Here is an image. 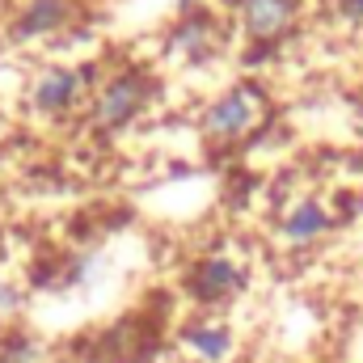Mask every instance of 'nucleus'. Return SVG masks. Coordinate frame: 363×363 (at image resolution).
<instances>
[{"label": "nucleus", "mask_w": 363, "mask_h": 363, "mask_svg": "<svg viewBox=\"0 0 363 363\" xmlns=\"http://www.w3.org/2000/svg\"><path fill=\"white\" fill-rule=\"evenodd\" d=\"M330 207L321 203V199H300L287 216H283V233H287V241H296V245H308V241H317V237H325L330 233Z\"/></svg>", "instance_id": "423d86ee"}, {"label": "nucleus", "mask_w": 363, "mask_h": 363, "mask_svg": "<svg viewBox=\"0 0 363 363\" xmlns=\"http://www.w3.org/2000/svg\"><path fill=\"white\" fill-rule=\"evenodd\" d=\"M186 347L199 355V359L207 363H220L228 359V351H233V334H228V325H220V321H194V325H186Z\"/></svg>", "instance_id": "6e6552de"}, {"label": "nucleus", "mask_w": 363, "mask_h": 363, "mask_svg": "<svg viewBox=\"0 0 363 363\" xmlns=\"http://www.w3.org/2000/svg\"><path fill=\"white\" fill-rule=\"evenodd\" d=\"M267 110H271L267 93L258 89V85H250V81H241V85L220 93L203 110V135L216 140V144H237V140H245L267 118Z\"/></svg>", "instance_id": "f257e3e1"}, {"label": "nucleus", "mask_w": 363, "mask_h": 363, "mask_svg": "<svg viewBox=\"0 0 363 363\" xmlns=\"http://www.w3.org/2000/svg\"><path fill=\"white\" fill-rule=\"evenodd\" d=\"M148 77L144 72H118V77H110L97 97H93L89 106V123L93 127H101V131H114V127H123V123H131L140 110H144V101H148Z\"/></svg>", "instance_id": "f03ea898"}, {"label": "nucleus", "mask_w": 363, "mask_h": 363, "mask_svg": "<svg viewBox=\"0 0 363 363\" xmlns=\"http://www.w3.org/2000/svg\"><path fill=\"white\" fill-rule=\"evenodd\" d=\"M237 17L254 43H274L291 30L296 0H237Z\"/></svg>", "instance_id": "20e7f679"}, {"label": "nucleus", "mask_w": 363, "mask_h": 363, "mask_svg": "<svg viewBox=\"0 0 363 363\" xmlns=\"http://www.w3.org/2000/svg\"><path fill=\"white\" fill-rule=\"evenodd\" d=\"M190 296L194 300H203V304H216V300H228L237 287H241V271H237V262H228V258H203L194 271H190Z\"/></svg>", "instance_id": "39448f33"}, {"label": "nucleus", "mask_w": 363, "mask_h": 363, "mask_svg": "<svg viewBox=\"0 0 363 363\" xmlns=\"http://www.w3.org/2000/svg\"><path fill=\"white\" fill-rule=\"evenodd\" d=\"M97 77L93 68H47L43 77H34L30 85V106L43 114H68L77 110V101L89 93V81Z\"/></svg>", "instance_id": "7ed1b4c3"}, {"label": "nucleus", "mask_w": 363, "mask_h": 363, "mask_svg": "<svg viewBox=\"0 0 363 363\" xmlns=\"http://www.w3.org/2000/svg\"><path fill=\"white\" fill-rule=\"evenodd\" d=\"M342 17L359 21V17H363V0H342Z\"/></svg>", "instance_id": "9b49d317"}, {"label": "nucleus", "mask_w": 363, "mask_h": 363, "mask_svg": "<svg viewBox=\"0 0 363 363\" xmlns=\"http://www.w3.org/2000/svg\"><path fill=\"white\" fill-rule=\"evenodd\" d=\"M211 43H216V17L211 13H186L174 30V38H169V47L182 55H203Z\"/></svg>", "instance_id": "1a4fd4ad"}, {"label": "nucleus", "mask_w": 363, "mask_h": 363, "mask_svg": "<svg viewBox=\"0 0 363 363\" xmlns=\"http://www.w3.org/2000/svg\"><path fill=\"white\" fill-rule=\"evenodd\" d=\"M0 363H47V351H43L38 342H30V338H13V342L4 347Z\"/></svg>", "instance_id": "9d476101"}, {"label": "nucleus", "mask_w": 363, "mask_h": 363, "mask_svg": "<svg viewBox=\"0 0 363 363\" xmlns=\"http://www.w3.org/2000/svg\"><path fill=\"white\" fill-rule=\"evenodd\" d=\"M68 13H72L68 0H30V4L17 13L13 34H17V38H43V34H55V30L68 21Z\"/></svg>", "instance_id": "0eeeda50"}]
</instances>
